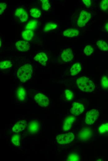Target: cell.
Wrapping results in <instances>:
<instances>
[{
    "label": "cell",
    "mask_w": 108,
    "mask_h": 161,
    "mask_svg": "<svg viewBox=\"0 0 108 161\" xmlns=\"http://www.w3.org/2000/svg\"><path fill=\"white\" fill-rule=\"evenodd\" d=\"M40 128V124L39 122L36 120H32L28 124L27 130L30 134H33L37 133Z\"/></svg>",
    "instance_id": "obj_12"
},
{
    "label": "cell",
    "mask_w": 108,
    "mask_h": 161,
    "mask_svg": "<svg viewBox=\"0 0 108 161\" xmlns=\"http://www.w3.org/2000/svg\"><path fill=\"white\" fill-rule=\"evenodd\" d=\"M33 74V67L31 64L27 63L22 66L18 70L16 76L20 81L25 82L31 78Z\"/></svg>",
    "instance_id": "obj_1"
},
{
    "label": "cell",
    "mask_w": 108,
    "mask_h": 161,
    "mask_svg": "<svg viewBox=\"0 0 108 161\" xmlns=\"http://www.w3.org/2000/svg\"><path fill=\"white\" fill-rule=\"evenodd\" d=\"M73 57L72 50L70 48L64 49L62 51L61 56V60L65 62L71 61L72 60Z\"/></svg>",
    "instance_id": "obj_10"
},
{
    "label": "cell",
    "mask_w": 108,
    "mask_h": 161,
    "mask_svg": "<svg viewBox=\"0 0 108 161\" xmlns=\"http://www.w3.org/2000/svg\"><path fill=\"white\" fill-rule=\"evenodd\" d=\"M37 22L38 21L36 20L30 21L25 26V30L34 31L37 27Z\"/></svg>",
    "instance_id": "obj_22"
},
{
    "label": "cell",
    "mask_w": 108,
    "mask_h": 161,
    "mask_svg": "<svg viewBox=\"0 0 108 161\" xmlns=\"http://www.w3.org/2000/svg\"><path fill=\"white\" fill-rule=\"evenodd\" d=\"M76 83L79 89L84 92H90L93 91L95 89L94 83L85 76L81 77L78 79Z\"/></svg>",
    "instance_id": "obj_2"
},
{
    "label": "cell",
    "mask_w": 108,
    "mask_h": 161,
    "mask_svg": "<svg viewBox=\"0 0 108 161\" xmlns=\"http://www.w3.org/2000/svg\"><path fill=\"white\" fill-rule=\"evenodd\" d=\"M79 34V30L75 28L67 29L63 32L64 36L68 37H74L78 36Z\"/></svg>",
    "instance_id": "obj_16"
},
{
    "label": "cell",
    "mask_w": 108,
    "mask_h": 161,
    "mask_svg": "<svg viewBox=\"0 0 108 161\" xmlns=\"http://www.w3.org/2000/svg\"><path fill=\"white\" fill-rule=\"evenodd\" d=\"M80 160V156L78 154L76 153H72L68 155L66 160L70 161H79Z\"/></svg>",
    "instance_id": "obj_25"
},
{
    "label": "cell",
    "mask_w": 108,
    "mask_h": 161,
    "mask_svg": "<svg viewBox=\"0 0 108 161\" xmlns=\"http://www.w3.org/2000/svg\"><path fill=\"white\" fill-rule=\"evenodd\" d=\"M92 17L91 14L86 10L82 11L78 18L77 24L80 27L85 26L90 20Z\"/></svg>",
    "instance_id": "obj_4"
},
{
    "label": "cell",
    "mask_w": 108,
    "mask_h": 161,
    "mask_svg": "<svg viewBox=\"0 0 108 161\" xmlns=\"http://www.w3.org/2000/svg\"><path fill=\"white\" fill-rule=\"evenodd\" d=\"M26 11L22 8H20L17 9L15 11V15L20 18L21 16Z\"/></svg>",
    "instance_id": "obj_32"
},
{
    "label": "cell",
    "mask_w": 108,
    "mask_h": 161,
    "mask_svg": "<svg viewBox=\"0 0 108 161\" xmlns=\"http://www.w3.org/2000/svg\"><path fill=\"white\" fill-rule=\"evenodd\" d=\"M101 9L103 11H108V0H103L100 3Z\"/></svg>",
    "instance_id": "obj_30"
},
{
    "label": "cell",
    "mask_w": 108,
    "mask_h": 161,
    "mask_svg": "<svg viewBox=\"0 0 108 161\" xmlns=\"http://www.w3.org/2000/svg\"><path fill=\"white\" fill-rule=\"evenodd\" d=\"M15 46L17 50L20 51H27L29 50L30 45L27 41H19L16 42Z\"/></svg>",
    "instance_id": "obj_14"
},
{
    "label": "cell",
    "mask_w": 108,
    "mask_h": 161,
    "mask_svg": "<svg viewBox=\"0 0 108 161\" xmlns=\"http://www.w3.org/2000/svg\"><path fill=\"white\" fill-rule=\"evenodd\" d=\"M75 120V117L73 115H69L65 118L63 121L62 128L64 131L69 130L72 127Z\"/></svg>",
    "instance_id": "obj_9"
},
{
    "label": "cell",
    "mask_w": 108,
    "mask_h": 161,
    "mask_svg": "<svg viewBox=\"0 0 108 161\" xmlns=\"http://www.w3.org/2000/svg\"><path fill=\"white\" fill-rule=\"evenodd\" d=\"M42 1V8L45 11H47L51 7L49 1L47 0H43Z\"/></svg>",
    "instance_id": "obj_29"
},
{
    "label": "cell",
    "mask_w": 108,
    "mask_h": 161,
    "mask_svg": "<svg viewBox=\"0 0 108 161\" xmlns=\"http://www.w3.org/2000/svg\"><path fill=\"white\" fill-rule=\"evenodd\" d=\"M57 27L56 24L53 23H49L46 24L44 28V31L47 33L56 29Z\"/></svg>",
    "instance_id": "obj_24"
},
{
    "label": "cell",
    "mask_w": 108,
    "mask_h": 161,
    "mask_svg": "<svg viewBox=\"0 0 108 161\" xmlns=\"http://www.w3.org/2000/svg\"><path fill=\"white\" fill-rule=\"evenodd\" d=\"M74 138V134L72 133H69L58 135L56 137V140L58 144L65 145L70 143Z\"/></svg>",
    "instance_id": "obj_3"
},
{
    "label": "cell",
    "mask_w": 108,
    "mask_h": 161,
    "mask_svg": "<svg viewBox=\"0 0 108 161\" xmlns=\"http://www.w3.org/2000/svg\"><path fill=\"white\" fill-rule=\"evenodd\" d=\"M97 45L98 48L101 50H108V45L106 41L103 40L97 41Z\"/></svg>",
    "instance_id": "obj_21"
},
{
    "label": "cell",
    "mask_w": 108,
    "mask_h": 161,
    "mask_svg": "<svg viewBox=\"0 0 108 161\" xmlns=\"http://www.w3.org/2000/svg\"><path fill=\"white\" fill-rule=\"evenodd\" d=\"M99 133L101 135H108V123L102 124L98 128Z\"/></svg>",
    "instance_id": "obj_19"
},
{
    "label": "cell",
    "mask_w": 108,
    "mask_h": 161,
    "mask_svg": "<svg viewBox=\"0 0 108 161\" xmlns=\"http://www.w3.org/2000/svg\"><path fill=\"white\" fill-rule=\"evenodd\" d=\"M84 109V107L82 104L75 102L72 105L70 109V112L73 115L77 116L81 114Z\"/></svg>",
    "instance_id": "obj_8"
},
{
    "label": "cell",
    "mask_w": 108,
    "mask_h": 161,
    "mask_svg": "<svg viewBox=\"0 0 108 161\" xmlns=\"http://www.w3.org/2000/svg\"><path fill=\"white\" fill-rule=\"evenodd\" d=\"M64 95L65 99L68 101L72 100L74 98L73 93L69 89H67L65 90Z\"/></svg>",
    "instance_id": "obj_27"
},
{
    "label": "cell",
    "mask_w": 108,
    "mask_h": 161,
    "mask_svg": "<svg viewBox=\"0 0 108 161\" xmlns=\"http://www.w3.org/2000/svg\"><path fill=\"white\" fill-rule=\"evenodd\" d=\"M27 126V123L25 120H20L14 125L11 130L13 133H18L24 130Z\"/></svg>",
    "instance_id": "obj_11"
},
{
    "label": "cell",
    "mask_w": 108,
    "mask_h": 161,
    "mask_svg": "<svg viewBox=\"0 0 108 161\" xmlns=\"http://www.w3.org/2000/svg\"><path fill=\"white\" fill-rule=\"evenodd\" d=\"M82 1L86 6L88 7H89L92 5V1L90 0H83Z\"/></svg>",
    "instance_id": "obj_35"
},
{
    "label": "cell",
    "mask_w": 108,
    "mask_h": 161,
    "mask_svg": "<svg viewBox=\"0 0 108 161\" xmlns=\"http://www.w3.org/2000/svg\"><path fill=\"white\" fill-rule=\"evenodd\" d=\"M92 131L91 129L84 128L82 129L78 135L79 139L82 141H86L89 140L92 135Z\"/></svg>",
    "instance_id": "obj_7"
},
{
    "label": "cell",
    "mask_w": 108,
    "mask_h": 161,
    "mask_svg": "<svg viewBox=\"0 0 108 161\" xmlns=\"http://www.w3.org/2000/svg\"><path fill=\"white\" fill-rule=\"evenodd\" d=\"M99 113L97 109H92L88 111L86 115L85 123L88 124H94L99 116Z\"/></svg>",
    "instance_id": "obj_5"
},
{
    "label": "cell",
    "mask_w": 108,
    "mask_h": 161,
    "mask_svg": "<svg viewBox=\"0 0 108 161\" xmlns=\"http://www.w3.org/2000/svg\"><path fill=\"white\" fill-rule=\"evenodd\" d=\"M94 50L93 48L90 45H87L85 46L84 50V54L87 56L92 54Z\"/></svg>",
    "instance_id": "obj_31"
},
{
    "label": "cell",
    "mask_w": 108,
    "mask_h": 161,
    "mask_svg": "<svg viewBox=\"0 0 108 161\" xmlns=\"http://www.w3.org/2000/svg\"><path fill=\"white\" fill-rule=\"evenodd\" d=\"M34 59L35 60L43 66L46 64L48 60L47 55L44 52L37 53L34 56Z\"/></svg>",
    "instance_id": "obj_13"
},
{
    "label": "cell",
    "mask_w": 108,
    "mask_h": 161,
    "mask_svg": "<svg viewBox=\"0 0 108 161\" xmlns=\"http://www.w3.org/2000/svg\"><path fill=\"white\" fill-rule=\"evenodd\" d=\"M105 30L108 32V22H107L105 25L104 26Z\"/></svg>",
    "instance_id": "obj_36"
},
{
    "label": "cell",
    "mask_w": 108,
    "mask_h": 161,
    "mask_svg": "<svg viewBox=\"0 0 108 161\" xmlns=\"http://www.w3.org/2000/svg\"><path fill=\"white\" fill-rule=\"evenodd\" d=\"M11 141L14 146H19L20 144V135L17 133L14 134L11 137Z\"/></svg>",
    "instance_id": "obj_20"
},
{
    "label": "cell",
    "mask_w": 108,
    "mask_h": 161,
    "mask_svg": "<svg viewBox=\"0 0 108 161\" xmlns=\"http://www.w3.org/2000/svg\"><path fill=\"white\" fill-rule=\"evenodd\" d=\"M26 96V91L25 88L23 87H19L16 90V97L20 102L25 100Z\"/></svg>",
    "instance_id": "obj_15"
},
{
    "label": "cell",
    "mask_w": 108,
    "mask_h": 161,
    "mask_svg": "<svg viewBox=\"0 0 108 161\" xmlns=\"http://www.w3.org/2000/svg\"><path fill=\"white\" fill-rule=\"evenodd\" d=\"M34 100L40 106L46 107L49 104V100L48 97L42 93H38L34 96Z\"/></svg>",
    "instance_id": "obj_6"
},
{
    "label": "cell",
    "mask_w": 108,
    "mask_h": 161,
    "mask_svg": "<svg viewBox=\"0 0 108 161\" xmlns=\"http://www.w3.org/2000/svg\"><path fill=\"white\" fill-rule=\"evenodd\" d=\"M81 69V64L79 63H75L72 65L70 69V74L72 76L76 75L80 72Z\"/></svg>",
    "instance_id": "obj_17"
},
{
    "label": "cell",
    "mask_w": 108,
    "mask_h": 161,
    "mask_svg": "<svg viewBox=\"0 0 108 161\" xmlns=\"http://www.w3.org/2000/svg\"><path fill=\"white\" fill-rule=\"evenodd\" d=\"M19 18L20 21L22 22H24L27 21L28 17L27 12L25 11V13Z\"/></svg>",
    "instance_id": "obj_34"
},
{
    "label": "cell",
    "mask_w": 108,
    "mask_h": 161,
    "mask_svg": "<svg viewBox=\"0 0 108 161\" xmlns=\"http://www.w3.org/2000/svg\"><path fill=\"white\" fill-rule=\"evenodd\" d=\"M12 65V62L9 60H5L0 62V68L2 70L9 68Z\"/></svg>",
    "instance_id": "obj_23"
},
{
    "label": "cell",
    "mask_w": 108,
    "mask_h": 161,
    "mask_svg": "<svg viewBox=\"0 0 108 161\" xmlns=\"http://www.w3.org/2000/svg\"><path fill=\"white\" fill-rule=\"evenodd\" d=\"M7 5L5 3L1 2L0 4V14H2L6 9Z\"/></svg>",
    "instance_id": "obj_33"
},
{
    "label": "cell",
    "mask_w": 108,
    "mask_h": 161,
    "mask_svg": "<svg viewBox=\"0 0 108 161\" xmlns=\"http://www.w3.org/2000/svg\"><path fill=\"white\" fill-rule=\"evenodd\" d=\"M101 85L104 89L108 88V77L106 76H103L101 79Z\"/></svg>",
    "instance_id": "obj_28"
},
{
    "label": "cell",
    "mask_w": 108,
    "mask_h": 161,
    "mask_svg": "<svg viewBox=\"0 0 108 161\" xmlns=\"http://www.w3.org/2000/svg\"><path fill=\"white\" fill-rule=\"evenodd\" d=\"M30 15L34 18H38L41 16V12L40 10L37 8H32L30 11Z\"/></svg>",
    "instance_id": "obj_26"
},
{
    "label": "cell",
    "mask_w": 108,
    "mask_h": 161,
    "mask_svg": "<svg viewBox=\"0 0 108 161\" xmlns=\"http://www.w3.org/2000/svg\"><path fill=\"white\" fill-rule=\"evenodd\" d=\"M34 33L32 31L25 30L22 34V39L25 41H30L33 38Z\"/></svg>",
    "instance_id": "obj_18"
}]
</instances>
